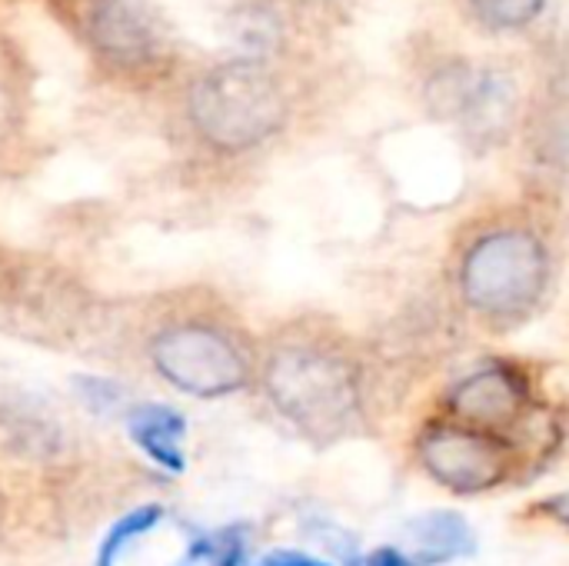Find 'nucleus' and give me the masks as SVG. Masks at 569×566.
I'll list each match as a JSON object with an SVG mask.
<instances>
[{
  "mask_svg": "<svg viewBox=\"0 0 569 566\" xmlns=\"http://www.w3.org/2000/svg\"><path fill=\"white\" fill-rule=\"evenodd\" d=\"M160 517H163V510H160V507H153V504H150V507H137L133 514L120 517V520L107 530V537L100 540L97 566H117L120 554H123L137 537L150 534V530L160 524Z\"/></svg>",
  "mask_w": 569,
  "mask_h": 566,
  "instance_id": "obj_12",
  "label": "nucleus"
},
{
  "mask_svg": "<svg viewBox=\"0 0 569 566\" xmlns=\"http://www.w3.org/2000/svg\"><path fill=\"white\" fill-rule=\"evenodd\" d=\"M150 364L170 387L203 400L230 397L257 374L250 344L217 317H183L160 327L150 340Z\"/></svg>",
  "mask_w": 569,
  "mask_h": 566,
  "instance_id": "obj_4",
  "label": "nucleus"
},
{
  "mask_svg": "<svg viewBox=\"0 0 569 566\" xmlns=\"http://www.w3.org/2000/svg\"><path fill=\"white\" fill-rule=\"evenodd\" d=\"M553 280V237L527 210H500L473 220L450 257L453 300L473 324L493 334L530 324L547 307Z\"/></svg>",
  "mask_w": 569,
  "mask_h": 566,
  "instance_id": "obj_1",
  "label": "nucleus"
},
{
  "mask_svg": "<svg viewBox=\"0 0 569 566\" xmlns=\"http://www.w3.org/2000/svg\"><path fill=\"white\" fill-rule=\"evenodd\" d=\"M447 414L460 424L493 434L517 430L533 414L530 377L510 360H490L460 377L447 394Z\"/></svg>",
  "mask_w": 569,
  "mask_h": 566,
  "instance_id": "obj_8",
  "label": "nucleus"
},
{
  "mask_svg": "<svg viewBox=\"0 0 569 566\" xmlns=\"http://www.w3.org/2000/svg\"><path fill=\"white\" fill-rule=\"evenodd\" d=\"M297 113L290 80L257 53L230 57L187 87V120L203 147L223 157H243L280 133H287Z\"/></svg>",
  "mask_w": 569,
  "mask_h": 566,
  "instance_id": "obj_3",
  "label": "nucleus"
},
{
  "mask_svg": "<svg viewBox=\"0 0 569 566\" xmlns=\"http://www.w3.org/2000/svg\"><path fill=\"white\" fill-rule=\"evenodd\" d=\"M263 566H330V564H320V560H313V557H303V554H290V550H283V554L267 557Z\"/></svg>",
  "mask_w": 569,
  "mask_h": 566,
  "instance_id": "obj_14",
  "label": "nucleus"
},
{
  "mask_svg": "<svg viewBox=\"0 0 569 566\" xmlns=\"http://www.w3.org/2000/svg\"><path fill=\"white\" fill-rule=\"evenodd\" d=\"M407 537L417 544L423 564H450V560L470 557L477 550L473 530L453 510H433V514L410 520Z\"/></svg>",
  "mask_w": 569,
  "mask_h": 566,
  "instance_id": "obj_10",
  "label": "nucleus"
},
{
  "mask_svg": "<svg viewBox=\"0 0 569 566\" xmlns=\"http://www.w3.org/2000/svg\"><path fill=\"white\" fill-rule=\"evenodd\" d=\"M127 434L130 440L167 474H183L187 457H183V437H187V420L163 404H137L127 414Z\"/></svg>",
  "mask_w": 569,
  "mask_h": 566,
  "instance_id": "obj_9",
  "label": "nucleus"
},
{
  "mask_svg": "<svg viewBox=\"0 0 569 566\" xmlns=\"http://www.w3.org/2000/svg\"><path fill=\"white\" fill-rule=\"evenodd\" d=\"M363 566H417L403 550H397V547H380V550H373L370 557H367V564Z\"/></svg>",
  "mask_w": 569,
  "mask_h": 566,
  "instance_id": "obj_13",
  "label": "nucleus"
},
{
  "mask_svg": "<svg viewBox=\"0 0 569 566\" xmlns=\"http://www.w3.org/2000/svg\"><path fill=\"white\" fill-rule=\"evenodd\" d=\"M547 514H553L557 520H563L569 527V494H563V497H557V500H550L547 507H543Z\"/></svg>",
  "mask_w": 569,
  "mask_h": 566,
  "instance_id": "obj_15",
  "label": "nucleus"
},
{
  "mask_svg": "<svg viewBox=\"0 0 569 566\" xmlns=\"http://www.w3.org/2000/svg\"><path fill=\"white\" fill-rule=\"evenodd\" d=\"M260 384L270 407L320 447L367 420V364L353 337L327 320L283 327L263 350Z\"/></svg>",
  "mask_w": 569,
  "mask_h": 566,
  "instance_id": "obj_2",
  "label": "nucleus"
},
{
  "mask_svg": "<svg viewBox=\"0 0 569 566\" xmlns=\"http://www.w3.org/2000/svg\"><path fill=\"white\" fill-rule=\"evenodd\" d=\"M550 0H463L470 20L490 33H523L530 30Z\"/></svg>",
  "mask_w": 569,
  "mask_h": 566,
  "instance_id": "obj_11",
  "label": "nucleus"
},
{
  "mask_svg": "<svg viewBox=\"0 0 569 566\" xmlns=\"http://www.w3.org/2000/svg\"><path fill=\"white\" fill-rule=\"evenodd\" d=\"M423 107L453 123L477 143H497L517 127V77L500 63H480L467 53H437L420 73Z\"/></svg>",
  "mask_w": 569,
  "mask_h": 566,
  "instance_id": "obj_5",
  "label": "nucleus"
},
{
  "mask_svg": "<svg viewBox=\"0 0 569 566\" xmlns=\"http://www.w3.org/2000/svg\"><path fill=\"white\" fill-rule=\"evenodd\" d=\"M87 40L110 67L137 73L167 60L170 37L150 0H93L87 13Z\"/></svg>",
  "mask_w": 569,
  "mask_h": 566,
  "instance_id": "obj_7",
  "label": "nucleus"
},
{
  "mask_svg": "<svg viewBox=\"0 0 569 566\" xmlns=\"http://www.w3.org/2000/svg\"><path fill=\"white\" fill-rule=\"evenodd\" d=\"M417 460L440 487L473 497L510 480L517 450L503 434L447 417L420 430Z\"/></svg>",
  "mask_w": 569,
  "mask_h": 566,
  "instance_id": "obj_6",
  "label": "nucleus"
}]
</instances>
